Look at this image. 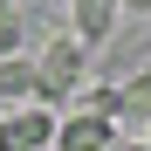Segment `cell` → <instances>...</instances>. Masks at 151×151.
I'll use <instances>...</instances> for the list:
<instances>
[{"label": "cell", "instance_id": "cell-1", "mask_svg": "<svg viewBox=\"0 0 151 151\" xmlns=\"http://www.w3.org/2000/svg\"><path fill=\"white\" fill-rule=\"evenodd\" d=\"M83 76H89V41L83 35H55L41 48V103H62Z\"/></svg>", "mask_w": 151, "mask_h": 151}, {"label": "cell", "instance_id": "cell-2", "mask_svg": "<svg viewBox=\"0 0 151 151\" xmlns=\"http://www.w3.org/2000/svg\"><path fill=\"white\" fill-rule=\"evenodd\" d=\"M62 137V124L35 110V103H21V110H0V151H48Z\"/></svg>", "mask_w": 151, "mask_h": 151}, {"label": "cell", "instance_id": "cell-3", "mask_svg": "<svg viewBox=\"0 0 151 151\" xmlns=\"http://www.w3.org/2000/svg\"><path fill=\"white\" fill-rule=\"evenodd\" d=\"M124 124H110V117H96V110H76L69 124H62V137H55V151H124Z\"/></svg>", "mask_w": 151, "mask_h": 151}, {"label": "cell", "instance_id": "cell-4", "mask_svg": "<svg viewBox=\"0 0 151 151\" xmlns=\"http://www.w3.org/2000/svg\"><path fill=\"white\" fill-rule=\"evenodd\" d=\"M117 7H124V0H69V28L83 35L89 48H96V41H110V28H117Z\"/></svg>", "mask_w": 151, "mask_h": 151}, {"label": "cell", "instance_id": "cell-5", "mask_svg": "<svg viewBox=\"0 0 151 151\" xmlns=\"http://www.w3.org/2000/svg\"><path fill=\"white\" fill-rule=\"evenodd\" d=\"M0 96H7L14 110L28 103V96L41 103V62H21V55H0Z\"/></svg>", "mask_w": 151, "mask_h": 151}, {"label": "cell", "instance_id": "cell-6", "mask_svg": "<svg viewBox=\"0 0 151 151\" xmlns=\"http://www.w3.org/2000/svg\"><path fill=\"white\" fill-rule=\"evenodd\" d=\"M0 55H21V14H14V0H0Z\"/></svg>", "mask_w": 151, "mask_h": 151}, {"label": "cell", "instance_id": "cell-7", "mask_svg": "<svg viewBox=\"0 0 151 151\" xmlns=\"http://www.w3.org/2000/svg\"><path fill=\"white\" fill-rule=\"evenodd\" d=\"M144 144H151V137H144Z\"/></svg>", "mask_w": 151, "mask_h": 151}]
</instances>
